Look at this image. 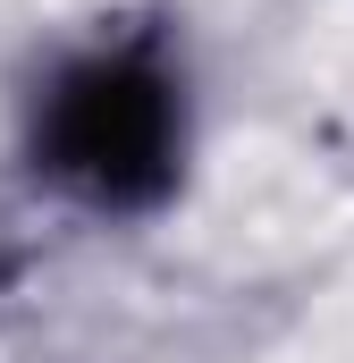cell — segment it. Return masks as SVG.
Here are the masks:
<instances>
[{
  "mask_svg": "<svg viewBox=\"0 0 354 363\" xmlns=\"http://www.w3.org/2000/svg\"><path fill=\"white\" fill-rule=\"evenodd\" d=\"M25 178L85 220L169 211L194 161V77L169 26H93L42 60L17 101Z\"/></svg>",
  "mask_w": 354,
  "mask_h": 363,
  "instance_id": "6da1fadb",
  "label": "cell"
},
{
  "mask_svg": "<svg viewBox=\"0 0 354 363\" xmlns=\"http://www.w3.org/2000/svg\"><path fill=\"white\" fill-rule=\"evenodd\" d=\"M17 287H25V245H17V237L0 228V313L17 304Z\"/></svg>",
  "mask_w": 354,
  "mask_h": 363,
  "instance_id": "7a4b0ae2",
  "label": "cell"
}]
</instances>
